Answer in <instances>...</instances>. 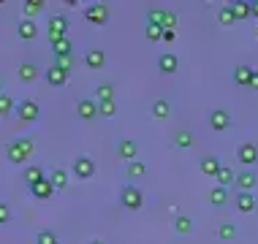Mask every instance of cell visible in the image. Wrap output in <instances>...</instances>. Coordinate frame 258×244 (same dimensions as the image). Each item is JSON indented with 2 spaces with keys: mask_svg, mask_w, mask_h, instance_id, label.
<instances>
[{
  "mask_svg": "<svg viewBox=\"0 0 258 244\" xmlns=\"http://www.w3.org/2000/svg\"><path fill=\"white\" fill-rule=\"evenodd\" d=\"M103 62H106V52H103V49H87L85 52V65L87 68H103Z\"/></svg>",
  "mask_w": 258,
  "mask_h": 244,
  "instance_id": "9a60e30c",
  "label": "cell"
},
{
  "mask_svg": "<svg viewBox=\"0 0 258 244\" xmlns=\"http://www.w3.org/2000/svg\"><path fill=\"white\" fill-rule=\"evenodd\" d=\"M71 174L76 179H93L95 177V160L90 155H76L71 163Z\"/></svg>",
  "mask_w": 258,
  "mask_h": 244,
  "instance_id": "7a4b0ae2",
  "label": "cell"
},
{
  "mask_svg": "<svg viewBox=\"0 0 258 244\" xmlns=\"http://www.w3.org/2000/svg\"><path fill=\"white\" fill-rule=\"evenodd\" d=\"M147 174V166L142 163V160H134V163H128V169H125V177L128 179H139Z\"/></svg>",
  "mask_w": 258,
  "mask_h": 244,
  "instance_id": "f1b7e54d",
  "label": "cell"
},
{
  "mask_svg": "<svg viewBox=\"0 0 258 244\" xmlns=\"http://www.w3.org/2000/svg\"><path fill=\"white\" fill-rule=\"evenodd\" d=\"M226 201H228V190H226V187L215 185L212 190H209V204H212V206H226Z\"/></svg>",
  "mask_w": 258,
  "mask_h": 244,
  "instance_id": "cb8c5ba5",
  "label": "cell"
},
{
  "mask_svg": "<svg viewBox=\"0 0 258 244\" xmlns=\"http://www.w3.org/2000/svg\"><path fill=\"white\" fill-rule=\"evenodd\" d=\"M0 95H6V93H3V85H0Z\"/></svg>",
  "mask_w": 258,
  "mask_h": 244,
  "instance_id": "bcb514c9",
  "label": "cell"
},
{
  "mask_svg": "<svg viewBox=\"0 0 258 244\" xmlns=\"http://www.w3.org/2000/svg\"><path fill=\"white\" fill-rule=\"evenodd\" d=\"M258 185V177L253 171H242L236 174V187H239V193H253V187Z\"/></svg>",
  "mask_w": 258,
  "mask_h": 244,
  "instance_id": "7c38bea8",
  "label": "cell"
},
{
  "mask_svg": "<svg viewBox=\"0 0 258 244\" xmlns=\"http://www.w3.org/2000/svg\"><path fill=\"white\" fill-rule=\"evenodd\" d=\"M103 101H114V87L111 85H101L95 90V103H103Z\"/></svg>",
  "mask_w": 258,
  "mask_h": 244,
  "instance_id": "836d02e7",
  "label": "cell"
},
{
  "mask_svg": "<svg viewBox=\"0 0 258 244\" xmlns=\"http://www.w3.org/2000/svg\"><path fill=\"white\" fill-rule=\"evenodd\" d=\"M236 160H239L242 166H255L258 163V146L255 144H239V149H236Z\"/></svg>",
  "mask_w": 258,
  "mask_h": 244,
  "instance_id": "9c48e42d",
  "label": "cell"
},
{
  "mask_svg": "<svg viewBox=\"0 0 258 244\" xmlns=\"http://www.w3.org/2000/svg\"><path fill=\"white\" fill-rule=\"evenodd\" d=\"M36 244H60V236L54 231H49V228H44V231H38Z\"/></svg>",
  "mask_w": 258,
  "mask_h": 244,
  "instance_id": "1f68e13d",
  "label": "cell"
},
{
  "mask_svg": "<svg viewBox=\"0 0 258 244\" xmlns=\"http://www.w3.org/2000/svg\"><path fill=\"white\" fill-rule=\"evenodd\" d=\"M117 155L122 160H128V163H134L136 155H139V144L134 138H120V141H117Z\"/></svg>",
  "mask_w": 258,
  "mask_h": 244,
  "instance_id": "ba28073f",
  "label": "cell"
},
{
  "mask_svg": "<svg viewBox=\"0 0 258 244\" xmlns=\"http://www.w3.org/2000/svg\"><path fill=\"white\" fill-rule=\"evenodd\" d=\"M174 231H177L179 236H187L193 233V220L185 217V214H179V217H174Z\"/></svg>",
  "mask_w": 258,
  "mask_h": 244,
  "instance_id": "d4e9b609",
  "label": "cell"
},
{
  "mask_svg": "<svg viewBox=\"0 0 258 244\" xmlns=\"http://www.w3.org/2000/svg\"><path fill=\"white\" fill-rule=\"evenodd\" d=\"M160 27H163V30H174V27H177V14L163 9V19H160Z\"/></svg>",
  "mask_w": 258,
  "mask_h": 244,
  "instance_id": "f35d334b",
  "label": "cell"
},
{
  "mask_svg": "<svg viewBox=\"0 0 258 244\" xmlns=\"http://www.w3.org/2000/svg\"><path fill=\"white\" fill-rule=\"evenodd\" d=\"M120 204L125 209H131V212H139L142 204H144V193L139 190L136 185H125L122 190H120Z\"/></svg>",
  "mask_w": 258,
  "mask_h": 244,
  "instance_id": "6da1fadb",
  "label": "cell"
},
{
  "mask_svg": "<svg viewBox=\"0 0 258 244\" xmlns=\"http://www.w3.org/2000/svg\"><path fill=\"white\" fill-rule=\"evenodd\" d=\"M218 22H220V25H234V22H236V17H234L231 6H223V9L218 11Z\"/></svg>",
  "mask_w": 258,
  "mask_h": 244,
  "instance_id": "8d00e7d4",
  "label": "cell"
},
{
  "mask_svg": "<svg viewBox=\"0 0 258 244\" xmlns=\"http://www.w3.org/2000/svg\"><path fill=\"white\" fill-rule=\"evenodd\" d=\"M52 52H54V60L57 57H74L71 38H62V41H57V44H52Z\"/></svg>",
  "mask_w": 258,
  "mask_h": 244,
  "instance_id": "44dd1931",
  "label": "cell"
},
{
  "mask_svg": "<svg viewBox=\"0 0 258 244\" xmlns=\"http://www.w3.org/2000/svg\"><path fill=\"white\" fill-rule=\"evenodd\" d=\"M90 244H106V241H90Z\"/></svg>",
  "mask_w": 258,
  "mask_h": 244,
  "instance_id": "f6af8a7d",
  "label": "cell"
},
{
  "mask_svg": "<svg viewBox=\"0 0 258 244\" xmlns=\"http://www.w3.org/2000/svg\"><path fill=\"white\" fill-rule=\"evenodd\" d=\"M17 33H19V38H22V41H33V38L38 36L36 19H22V22L17 25Z\"/></svg>",
  "mask_w": 258,
  "mask_h": 244,
  "instance_id": "8fae6325",
  "label": "cell"
},
{
  "mask_svg": "<svg viewBox=\"0 0 258 244\" xmlns=\"http://www.w3.org/2000/svg\"><path fill=\"white\" fill-rule=\"evenodd\" d=\"M9 220H11V206L6 201H0V225H6Z\"/></svg>",
  "mask_w": 258,
  "mask_h": 244,
  "instance_id": "b9f144b4",
  "label": "cell"
},
{
  "mask_svg": "<svg viewBox=\"0 0 258 244\" xmlns=\"http://www.w3.org/2000/svg\"><path fill=\"white\" fill-rule=\"evenodd\" d=\"M17 117L22 122H36L41 117V106L36 101H30V98H25V101H19V106H17Z\"/></svg>",
  "mask_w": 258,
  "mask_h": 244,
  "instance_id": "277c9868",
  "label": "cell"
},
{
  "mask_svg": "<svg viewBox=\"0 0 258 244\" xmlns=\"http://www.w3.org/2000/svg\"><path fill=\"white\" fill-rule=\"evenodd\" d=\"M215 179H218V187H226V190H228V185H236V174H234L231 166H220V171Z\"/></svg>",
  "mask_w": 258,
  "mask_h": 244,
  "instance_id": "d6986e66",
  "label": "cell"
},
{
  "mask_svg": "<svg viewBox=\"0 0 258 244\" xmlns=\"http://www.w3.org/2000/svg\"><path fill=\"white\" fill-rule=\"evenodd\" d=\"M199 169H201V174H204V177H218L220 163H218V157H215V155H207V157L199 163Z\"/></svg>",
  "mask_w": 258,
  "mask_h": 244,
  "instance_id": "ffe728a7",
  "label": "cell"
},
{
  "mask_svg": "<svg viewBox=\"0 0 258 244\" xmlns=\"http://www.w3.org/2000/svg\"><path fill=\"white\" fill-rule=\"evenodd\" d=\"M68 19L66 17H52L49 19V27H46V36H49V44H57V41L68 38Z\"/></svg>",
  "mask_w": 258,
  "mask_h": 244,
  "instance_id": "3957f363",
  "label": "cell"
},
{
  "mask_svg": "<svg viewBox=\"0 0 258 244\" xmlns=\"http://www.w3.org/2000/svg\"><path fill=\"white\" fill-rule=\"evenodd\" d=\"M209 128L212 130H228L231 128V114H228L226 109H215V111H209Z\"/></svg>",
  "mask_w": 258,
  "mask_h": 244,
  "instance_id": "8992f818",
  "label": "cell"
},
{
  "mask_svg": "<svg viewBox=\"0 0 258 244\" xmlns=\"http://www.w3.org/2000/svg\"><path fill=\"white\" fill-rule=\"evenodd\" d=\"M85 19H87V22H93V25H106L109 22V6H103V3L87 6V9H85Z\"/></svg>",
  "mask_w": 258,
  "mask_h": 244,
  "instance_id": "5b68a950",
  "label": "cell"
},
{
  "mask_svg": "<svg viewBox=\"0 0 258 244\" xmlns=\"http://www.w3.org/2000/svg\"><path fill=\"white\" fill-rule=\"evenodd\" d=\"M250 90H258V68H255V73H253V82H250Z\"/></svg>",
  "mask_w": 258,
  "mask_h": 244,
  "instance_id": "ee69618b",
  "label": "cell"
},
{
  "mask_svg": "<svg viewBox=\"0 0 258 244\" xmlns=\"http://www.w3.org/2000/svg\"><path fill=\"white\" fill-rule=\"evenodd\" d=\"M98 114H101V117H114V114H117V101H103V103H98Z\"/></svg>",
  "mask_w": 258,
  "mask_h": 244,
  "instance_id": "74e56055",
  "label": "cell"
},
{
  "mask_svg": "<svg viewBox=\"0 0 258 244\" xmlns=\"http://www.w3.org/2000/svg\"><path fill=\"white\" fill-rule=\"evenodd\" d=\"M163 27H160V25H152V22H147V25H144V36H147V41H160V38H163Z\"/></svg>",
  "mask_w": 258,
  "mask_h": 244,
  "instance_id": "e575fe53",
  "label": "cell"
},
{
  "mask_svg": "<svg viewBox=\"0 0 258 244\" xmlns=\"http://www.w3.org/2000/svg\"><path fill=\"white\" fill-rule=\"evenodd\" d=\"M6 155H9V160H11L14 166H22V163H27V155L22 152V146H19L17 138H14V141H11L9 146H6Z\"/></svg>",
  "mask_w": 258,
  "mask_h": 244,
  "instance_id": "2e32d148",
  "label": "cell"
},
{
  "mask_svg": "<svg viewBox=\"0 0 258 244\" xmlns=\"http://www.w3.org/2000/svg\"><path fill=\"white\" fill-rule=\"evenodd\" d=\"M253 73H255V68H250V65H236V68H234V82H236L239 87H250Z\"/></svg>",
  "mask_w": 258,
  "mask_h": 244,
  "instance_id": "5bb4252c",
  "label": "cell"
},
{
  "mask_svg": "<svg viewBox=\"0 0 258 244\" xmlns=\"http://www.w3.org/2000/svg\"><path fill=\"white\" fill-rule=\"evenodd\" d=\"M74 57H57V60H54V65H57V68H62V71H66V73H71V68H74Z\"/></svg>",
  "mask_w": 258,
  "mask_h": 244,
  "instance_id": "ab89813d",
  "label": "cell"
},
{
  "mask_svg": "<svg viewBox=\"0 0 258 244\" xmlns=\"http://www.w3.org/2000/svg\"><path fill=\"white\" fill-rule=\"evenodd\" d=\"M17 73H19V82H25V85H30V82L38 79V68L33 65V62H22Z\"/></svg>",
  "mask_w": 258,
  "mask_h": 244,
  "instance_id": "7402d4cb",
  "label": "cell"
},
{
  "mask_svg": "<svg viewBox=\"0 0 258 244\" xmlns=\"http://www.w3.org/2000/svg\"><path fill=\"white\" fill-rule=\"evenodd\" d=\"M46 82H49L52 87H66V82H68V73L62 71V68L52 65V68H46Z\"/></svg>",
  "mask_w": 258,
  "mask_h": 244,
  "instance_id": "e0dca14e",
  "label": "cell"
},
{
  "mask_svg": "<svg viewBox=\"0 0 258 244\" xmlns=\"http://www.w3.org/2000/svg\"><path fill=\"white\" fill-rule=\"evenodd\" d=\"M17 141H19V146H22L25 155H27V157H33V152H36V144H33L30 138H17Z\"/></svg>",
  "mask_w": 258,
  "mask_h": 244,
  "instance_id": "60d3db41",
  "label": "cell"
},
{
  "mask_svg": "<svg viewBox=\"0 0 258 244\" xmlns=\"http://www.w3.org/2000/svg\"><path fill=\"white\" fill-rule=\"evenodd\" d=\"M158 65H160V71L163 73H174L179 68V60H177V54H171V52H163L158 57Z\"/></svg>",
  "mask_w": 258,
  "mask_h": 244,
  "instance_id": "ac0fdd59",
  "label": "cell"
},
{
  "mask_svg": "<svg viewBox=\"0 0 258 244\" xmlns=\"http://www.w3.org/2000/svg\"><path fill=\"white\" fill-rule=\"evenodd\" d=\"M255 36H258V30H255Z\"/></svg>",
  "mask_w": 258,
  "mask_h": 244,
  "instance_id": "7dc6e473",
  "label": "cell"
},
{
  "mask_svg": "<svg viewBox=\"0 0 258 244\" xmlns=\"http://www.w3.org/2000/svg\"><path fill=\"white\" fill-rule=\"evenodd\" d=\"M255 206H258V201H255L253 193H239V195H236V209H239L242 214L255 212Z\"/></svg>",
  "mask_w": 258,
  "mask_h": 244,
  "instance_id": "4fadbf2b",
  "label": "cell"
},
{
  "mask_svg": "<svg viewBox=\"0 0 258 244\" xmlns=\"http://www.w3.org/2000/svg\"><path fill=\"white\" fill-rule=\"evenodd\" d=\"M218 236L223 241H234L236 239V225L234 222H223V225L218 228Z\"/></svg>",
  "mask_w": 258,
  "mask_h": 244,
  "instance_id": "4dcf8cb0",
  "label": "cell"
},
{
  "mask_svg": "<svg viewBox=\"0 0 258 244\" xmlns=\"http://www.w3.org/2000/svg\"><path fill=\"white\" fill-rule=\"evenodd\" d=\"M22 177H25L27 187H33V185H38L41 179H46V177H44V169H41V166H27Z\"/></svg>",
  "mask_w": 258,
  "mask_h": 244,
  "instance_id": "603a6c76",
  "label": "cell"
},
{
  "mask_svg": "<svg viewBox=\"0 0 258 244\" xmlns=\"http://www.w3.org/2000/svg\"><path fill=\"white\" fill-rule=\"evenodd\" d=\"M76 117H79V120H95V117H98V103H95V98H82V101L76 103Z\"/></svg>",
  "mask_w": 258,
  "mask_h": 244,
  "instance_id": "52a82bcc",
  "label": "cell"
},
{
  "mask_svg": "<svg viewBox=\"0 0 258 244\" xmlns=\"http://www.w3.org/2000/svg\"><path fill=\"white\" fill-rule=\"evenodd\" d=\"M250 14H253V17L258 19V0H253V3H250Z\"/></svg>",
  "mask_w": 258,
  "mask_h": 244,
  "instance_id": "7bdbcfd3",
  "label": "cell"
},
{
  "mask_svg": "<svg viewBox=\"0 0 258 244\" xmlns=\"http://www.w3.org/2000/svg\"><path fill=\"white\" fill-rule=\"evenodd\" d=\"M169 111H171L169 101H155V103H152V114H155L158 120H163V117H169Z\"/></svg>",
  "mask_w": 258,
  "mask_h": 244,
  "instance_id": "d590c367",
  "label": "cell"
},
{
  "mask_svg": "<svg viewBox=\"0 0 258 244\" xmlns=\"http://www.w3.org/2000/svg\"><path fill=\"white\" fill-rule=\"evenodd\" d=\"M49 182H52L54 190H66V185H68V171H66V169H54L52 177H49Z\"/></svg>",
  "mask_w": 258,
  "mask_h": 244,
  "instance_id": "484cf974",
  "label": "cell"
},
{
  "mask_svg": "<svg viewBox=\"0 0 258 244\" xmlns=\"http://www.w3.org/2000/svg\"><path fill=\"white\" fill-rule=\"evenodd\" d=\"M174 144H177L179 149H190V146L196 144V138H193L190 130H179V133H174Z\"/></svg>",
  "mask_w": 258,
  "mask_h": 244,
  "instance_id": "4316f807",
  "label": "cell"
},
{
  "mask_svg": "<svg viewBox=\"0 0 258 244\" xmlns=\"http://www.w3.org/2000/svg\"><path fill=\"white\" fill-rule=\"evenodd\" d=\"M41 9H44V0H27V3H22L25 19H36V14H41Z\"/></svg>",
  "mask_w": 258,
  "mask_h": 244,
  "instance_id": "83f0119b",
  "label": "cell"
},
{
  "mask_svg": "<svg viewBox=\"0 0 258 244\" xmlns=\"http://www.w3.org/2000/svg\"><path fill=\"white\" fill-rule=\"evenodd\" d=\"M231 6V11H234V17L236 19H247V17H253L250 14V3H245V0H234V3H228Z\"/></svg>",
  "mask_w": 258,
  "mask_h": 244,
  "instance_id": "f546056e",
  "label": "cell"
},
{
  "mask_svg": "<svg viewBox=\"0 0 258 244\" xmlns=\"http://www.w3.org/2000/svg\"><path fill=\"white\" fill-rule=\"evenodd\" d=\"M19 103L14 101L11 95H0V117H6V114H11V111H17Z\"/></svg>",
  "mask_w": 258,
  "mask_h": 244,
  "instance_id": "d6a6232c",
  "label": "cell"
},
{
  "mask_svg": "<svg viewBox=\"0 0 258 244\" xmlns=\"http://www.w3.org/2000/svg\"><path fill=\"white\" fill-rule=\"evenodd\" d=\"M27 190L33 193V198H54V187H52V182H49V177L46 179H41L38 185H33V187H27Z\"/></svg>",
  "mask_w": 258,
  "mask_h": 244,
  "instance_id": "30bf717a",
  "label": "cell"
}]
</instances>
